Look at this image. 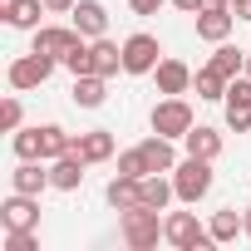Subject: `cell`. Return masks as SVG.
Segmentation results:
<instances>
[{"label":"cell","mask_w":251,"mask_h":251,"mask_svg":"<svg viewBox=\"0 0 251 251\" xmlns=\"http://www.w3.org/2000/svg\"><path fill=\"white\" fill-rule=\"evenodd\" d=\"M241 226H246V241H251V207L241 212Z\"/></svg>","instance_id":"34"},{"label":"cell","mask_w":251,"mask_h":251,"mask_svg":"<svg viewBox=\"0 0 251 251\" xmlns=\"http://www.w3.org/2000/svg\"><path fill=\"white\" fill-rule=\"evenodd\" d=\"M84 35L74 30V25H40L35 30V40H30V50H40V54H54V59H64L74 45H79Z\"/></svg>","instance_id":"10"},{"label":"cell","mask_w":251,"mask_h":251,"mask_svg":"<svg viewBox=\"0 0 251 251\" xmlns=\"http://www.w3.org/2000/svg\"><path fill=\"white\" fill-rule=\"evenodd\" d=\"M226 84H231V79H222L212 64H202V69H197V79H192L197 99H207V103H222V99H226Z\"/></svg>","instance_id":"25"},{"label":"cell","mask_w":251,"mask_h":251,"mask_svg":"<svg viewBox=\"0 0 251 251\" xmlns=\"http://www.w3.org/2000/svg\"><path fill=\"white\" fill-rule=\"evenodd\" d=\"M54 54H40V50H30V54H20V59H10V69H5V79H10V89L15 94H25V89H40L50 74H54Z\"/></svg>","instance_id":"6"},{"label":"cell","mask_w":251,"mask_h":251,"mask_svg":"<svg viewBox=\"0 0 251 251\" xmlns=\"http://www.w3.org/2000/svg\"><path fill=\"white\" fill-rule=\"evenodd\" d=\"M69 25H74L84 40H99V35H108V10H103V0H79V5L69 10Z\"/></svg>","instance_id":"12"},{"label":"cell","mask_w":251,"mask_h":251,"mask_svg":"<svg viewBox=\"0 0 251 251\" xmlns=\"http://www.w3.org/2000/svg\"><path fill=\"white\" fill-rule=\"evenodd\" d=\"M64 153H74V133H64L59 123H40V158L54 163V158H64Z\"/></svg>","instance_id":"23"},{"label":"cell","mask_w":251,"mask_h":251,"mask_svg":"<svg viewBox=\"0 0 251 251\" xmlns=\"http://www.w3.org/2000/svg\"><path fill=\"white\" fill-rule=\"evenodd\" d=\"M192 20H197V40H207V45H222V40H231V30L241 25L231 10H197Z\"/></svg>","instance_id":"15"},{"label":"cell","mask_w":251,"mask_h":251,"mask_svg":"<svg viewBox=\"0 0 251 251\" xmlns=\"http://www.w3.org/2000/svg\"><path fill=\"white\" fill-rule=\"evenodd\" d=\"M0 128H5V133L25 128V108H20V99H15V94H5V99H0Z\"/></svg>","instance_id":"28"},{"label":"cell","mask_w":251,"mask_h":251,"mask_svg":"<svg viewBox=\"0 0 251 251\" xmlns=\"http://www.w3.org/2000/svg\"><path fill=\"white\" fill-rule=\"evenodd\" d=\"M45 187H54V182H50V163H45V158H15V168H10V192L40 197Z\"/></svg>","instance_id":"9"},{"label":"cell","mask_w":251,"mask_h":251,"mask_svg":"<svg viewBox=\"0 0 251 251\" xmlns=\"http://www.w3.org/2000/svg\"><path fill=\"white\" fill-rule=\"evenodd\" d=\"M231 15H236V20H246V25H251V0H231Z\"/></svg>","instance_id":"32"},{"label":"cell","mask_w":251,"mask_h":251,"mask_svg":"<svg viewBox=\"0 0 251 251\" xmlns=\"http://www.w3.org/2000/svg\"><path fill=\"white\" fill-rule=\"evenodd\" d=\"M84 158L79 153H64V158H54L50 163V182H54V192H79L84 187Z\"/></svg>","instance_id":"17"},{"label":"cell","mask_w":251,"mask_h":251,"mask_svg":"<svg viewBox=\"0 0 251 251\" xmlns=\"http://www.w3.org/2000/svg\"><path fill=\"white\" fill-rule=\"evenodd\" d=\"M177 138H163V133H148L138 148H143V158H148V173H173L182 158H177V148H173Z\"/></svg>","instance_id":"16"},{"label":"cell","mask_w":251,"mask_h":251,"mask_svg":"<svg viewBox=\"0 0 251 251\" xmlns=\"http://www.w3.org/2000/svg\"><path fill=\"white\" fill-rule=\"evenodd\" d=\"M168 5L182 10V15H197V10H202V0H168Z\"/></svg>","instance_id":"31"},{"label":"cell","mask_w":251,"mask_h":251,"mask_svg":"<svg viewBox=\"0 0 251 251\" xmlns=\"http://www.w3.org/2000/svg\"><path fill=\"white\" fill-rule=\"evenodd\" d=\"M163 5H168V0H128V10H133V15H158Z\"/></svg>","instance_id":"29"},{"label":"cell","mask_w":251,"mask_h":251,"mask_svg":"<svg viewBox=\"0 0 251 251\" xmlns=\"http://www.w3.org/2000/svg\"><path fill=\"white\" fill-rule=\"evenodd\" d=\"M212 182H217V173H212V158H182L177 168H173V187H177V202L182 207H197L207 192H212Z\"/></svg>","instance_id":"2"},{"label":"cell","mask_w":251,"mask_h":251,"mask_svg":"<svg viewBox=\"0 0 251 251\" xmlns=\"http://www.w3.org/2000/svg\"><path fill=\"white\" fill-rule=\"evenodd\" d=\"M246 74H251V50H246Z\"/></svg>","instance_id":"35"},{"label":"cell","mask_w":251,"mask_h":251,"mask_svg":"<svg viewBox=\"0 0 251 251\" xmlns=\"http://www.w3.org/2000/svg\"><path fill=\"white\" fill-rule=\"evenodd\" d=\"M69 99H74V108H103V99H108V79H103V74H74Z\"/></svg>","instance_id":"20"},{"label":"cell","mask_w":251,"mask_h":251,"mask_svg":"<svg viewBox=\"0 0 251 251\" xmlns=\"http://www.w3.org/2000/svg\"><path fill=\"white\" fill-rule=\"evenodd\" d=\"M118 236H123L128 251H153L158 241H168V236H163V212H153V207L118 212Z\"/></svg>","instance_id":"1"},{"label":"cell","mask_w":251,"mask_h":251,"mask_svg":"<svg viewBox=\"0 0 251 251\" xmlns=\"http://www.w3.org/2000/svg\"><path fill=\"white\" fill-rule=\"evenodd\" d=\"M118 173H123V177H148V158H143V148H138V143L118 153Z\"/></svg>","instance_id":"27"},{"label":"cell","mask_w":251,"mask_h":251,"mask_svg":"<svg viewBox=\"0 0 251 251\" xmlns=\"http://www.w3.org/2000/svg\"><path fill=\"white\" fill-rule=\"evenodd\" d=\"M103 202H108L113 212L143 207V177H123V173H113V177H108V187H103Z\"/></svg>","instance_id":"13"},{"label":"cell","mask_w":251,"mask_h":251,"mask_svg":"<svg viewBox=\"0 0 251 251\" xmlns=\"http://www.w3.org/2000/svg\"><path fill=\"white\" fill-rule=\"evenodd\" d=\"M0 15H5V25H15V30H40L45 20L40 15H50L45 10V0H0Z\"/></svg>","instance_id":"14"},{"label":"cell","mask_w":251,"mask_h":251,"mask_svg":"<svg viewBox=\"0 0 251 251\" xmlns=\"http://www.w3.org/2000/svg\"><path fill=\"white\" fill-rule=\"evenodd\" d=\"M207 231H212V246H231L236 236H246V226H241V212H236V207H222V212H212Z\"/></svg>","instance_id":"22"},{"label":"cell","mask_w":251,"mask_h":251,"mask_svg":"<svg viewBox=\"0 0 251 251\" xmlns=\"http://www.w3.org/2000/svg\"><path fill=\"white\" fill-rule=\"evenodd\" d=\"M202 10H231V0H202Z\"/></svg>","instance_id":"33"},{"label":"cell","mask_w":251,"mask_h":251,"mask_svg":"<svg viewBox=\"0 0 251 251\" xmlns=\"http://www.w3.org/2000/svg\"><path fill=\"white\" fill-rule=\"evenodd\" d=\"M158 64H163V45H158V35L138 30V35H128V40H123V74L143 79V74H153Z\"/></svg>","instance_id":"5"},{"label":"cell","mask_w":251,"mask_h":251,"mask_svg":"<svg viewBox=\"0 0 251 251\" xmlns=\"http://www.w3.org/2000/svg\"><path fill=\"white\" fill-rule=\"evenodd\" d=\"M74 5H79V0H45V10H50V15H69Z\"/></svg>","instance_id":"30"},{"label":"cell","mask_w":251,"mask_h":251,"mask_svg":"<svg viewBox=\"0 0 251 251\" xmlns=\"http://www.w3.org/2000/svg\"><path fill=\"white\" fill-rule=\"evenodd\" d=\"M197 123V113H192V103L182 99V94H163L158 103H153V113H148V128L153 133H163V138H187V128Z\"/></svg>","instance_id":"3"},{"label":"cell","mask_w":251,"mask_h":251,"mask_svg":"<svg viewBox=\"0 0 251 251\" xmlns=\"http://www.w3.org/2000/svg\"><path fill=\"white\" fill-rule=\"evenodd\" d=\"M0 226H40V197L30 192H10L5 202H0Z\"/></svg>","instance_id":"11"},{"label":"cell","mask_w":251,"mask_h":251,"mask_svg":"<svg viewBox=\"0 0 251 251\" xmlns=\"http://www.w3.org/2000/svg\"><path fill=\"white\" fill-rule=\"evenodd\" d=\"M74 153L94 168V163H113L118 158V138L113 128H89V133H74Z\"/></svg>","instance_id":"8"},{"label":"cell","mask_w":251,"mask_h":251,"mask_svg":"<svg viewBox=\"0 0 251 251\" xmlns=\"http://www.w3.org/2000/svg\"><path fill=\"white\" fill-rule=\"evenodd\" d=\"M10 153H15V158H40V123H35V128H15V133H10Z\"/></svg>","instance_id":"26"},{"label":"cell","mask_w":251,"mask_h":251,"mask_svg":"<svg viewBox=\"0 0 251 251\" xmlns=\"http://www.w3.org/2000/svg\"><path fill=\"white\" fill-rule=\"evenodd\" d=\"M163 236H168L173 251H202V246H212V231L197 222V212H168L163 217Z\"/></svg>","instance_id":"4"},{"label":"cell","mask_w":251,"mask_h":251,"mask_svg":"<svg viewBox=\"0 0 251 251\" xmlns=\"http://www.w3.org/2000/svg\"><path fill=\"white\" fill-rule=\"evenodd\" d=\"M89 50H94V74H103V79H113V74L123 69V45H118V40H108V35H99V40H89Z\"/></svg>","instance_id":"21"},{"label":"cell","mask_w":251,"mask_h":251,"mask_svg":"<svg viewBox=\"0 0 251 251\" xmlns=\"http://www.w3.org/2000/svg\"><path fill=\"white\" fill-rule=\"evenodd\" d=\"M153 79H158V94H187L197 74H192L182 59H168V54H163V64L153 69Z\"/></svg>","instance_id":"19"},{"label":"cell","mask_w":251,"mask_h":251,"mask_svg":"<svg viewBox=\"0 0 251 251\" xmlns=\"http://www.w3.org/2000/svg\"><path fill=\"white\" fill-rule=\"evenodd\" d=\"M222 108H226V128L231 133H251V74H236L226 84Z\"/></svg>","instance_id":"7"},{"label":"cell","mask_w":251,"mask_h":251,"mask_svg":"<svg viewBox=\"0 0 251 251\" xmlns=\"http://www.w3.org/2000/svg\"><path fill=\"white\" fill-rule=\"evenodd\" d=\"M182 153H192V158H222V133L212 128V123H192L187 128V138H182Z\"/></svg>","instance_id":"18"},{"label":"cell","mask_w":251,"mask_h":251,"mask_svg":"<svg viewBox=\"0 0 251 251\" xmlns=\"http://www.w3.org/2000/svg\"><path fill=\"white\" fill-rule=\"evenodd\" d=\"M207 64H212L222 79H236V74H246V50H236V45H226V40H222V45H217V54H212Z\"/></svg>","instance_id":"24"}]
</instances>
